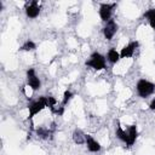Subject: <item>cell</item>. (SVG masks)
Returning a JSON list of instances; mask_svg holds the SVG:
<instances>
[{
	"label": "cell",
	"instance_id": "cell-16",
	"mask_svg": "<svg viewBox=\"0 0 155 155\" xmlns=\"http://www.w3.org/2000/svg\"><path fill=\"white\" fill-rule=\"evenodd\" d=\"M47 107L51 109V111H53V110L56 109V107H57V101H56L54 97H52V96H48V97H47Z\"/></svg>",
	"mask_w": 155,
	"mask_h": 155
},
{
	"label": "cell",
	"instance_id": "cell-15",
	"mask_svg": "<svg viewBox=\"0 0 155 155\" xmlns=\"http://www.w3.org/2000/svg\"><path fill=\"white\" fill-rule=\"evenodd\" d=\"M36 48V45L31 41V40H27L22 46H21V50L22 51H33Z\"/></svg>",
	"mask_w": 155,
	"mask_h": 155
},
{
	"label": "cell",
	"instance_id": "cell-17",
	"mask_svg": "<svg viewBox=\"0 0 155 155\" xmlns=\"http://www.w3.org/2000/svg\"><path fill=\"white\" fill-rule=\"evenodd\" d=\"M36 133H38V136H40L41 138H47L48 134L51 133V131L47 130V128H44V127H39V128L36 130Z\"/></svg>",
	"mask_w": 155,
	"mask_h": 155
},
{
	"label": "cell",
	"instance_id": "cell-18",
	"mask_svg": "<svg viewBox=\"0 0 155 155\" xmlns=\"http://www.w3.org/2000/svg\"><path fill=\"white\" fill-rule=\"evenodd\" d=\"M71 97H73V93H71L69 90L64 91V94H63V101H62V105L68 104V102L71 99Z\"/></svg>",
	"mask_w": 155,
	"mask_h": 155
},
{
	"label": "cell",
	"instance_id": "cell-13",
	"mask_svg": "<svg viewBox=\"0 0 155 155\" xmlns=\"http://www.w3.org/2000/svg\"><path fill=\"white\" fill-rule=\"evenodd\" d=\"M144 18H147L149 24H150V27L153 29H155V8H149L144 13Z\"/></svg>",
	"mask_w": 155,
	"mask_h": 155
},
{
	"label": "cell",
	"instance_id": "cell-6",
	"mask_svg": "<svg viewBox=\"0 0 155 155\" xmlns=\"http://www.w3.org/2000/svg\"><path fill=\"white\" fill-rule=\"evenodd\" d=\"M27 82H28V85L31 87L33 91L39 90L40 86H41V81H40V79L36 76L34 69H31V68L27 70Z\"/></svg>",
	"mask_w": 155,
	"mask_h": 155
},
{
	"label": "cell",
	"instance_id": "cell-4",
	"mask_svg": "<svg viewBox=\"0 0 155 155\" xmlns=\"http://www.w3.org/2000/svg\"><path fill=\"white\" fill-rule=\"evenodd\" d=\"M116 4H101L99 6V17L103 22H108L111 19V13Z\"/></svg>",
	"mask_w": 155,
	"mask_h": 155
},
{
	"label": "cell",
	"instance_id": "cell-14",
	"mask_svg": "<svg viewBox=\"0 0 155 155\" xmlns=\"http://www.w3.org/2000/svg\"><path fill=\"white\" fill-rule=\"evenodd\" d=\"M73 140L75 144H84L85 143V134L81 132V130H75L73 132Z\"/></svg>",
	"mask_w": 155,
	"mask_h": 155
},
{
	"label": "cell",
	"instance_id": "cell-10",
	"mask_svg": "<svg viewBox=\"0 0 155 155\" xmlns=\"http://www.w3.org/2000/svg\"><path fill=\"white\" fill-rule=\"evenodd\" d=\"M127 133H128V144H127V147H131V145L134 144V142H136V139H137V137H138L137 126H136V125H131Z\"/></svg>",
	"mask_w": 155,
	"mask_h": 155
},
{
	"label": "cell",
	"instance_id": "cell-19",
	"mask_svg": "<svg viewBox=\"0 0 155 155\" xmlns=\"http://www.w3.org/2000/svg\"><path fill=\"white\" fill-rule=\"evenodd\" d=\"M149 109L155 111V98H154V99L150 102V104H149Z\"/></svg>",
	"mask_w": 155,
	"mask_h": 155
},
{
	"label": "cell",
	"instance_id": "cell-9",
	"mask_svg": "<svg viewBox=\"0 0 155 155\" xmlns=\"http://www.w3.org/2000/svg\"><path fill=\"white\" fill-rule=\"evenodd\" d=\"M40 13V6L38 5V1H31L27 4L25 6V15L29 18H36Z\"/></svg>",
	"mask_w": 155,
	"mask_h": 155
},
{
	"label": "cell",
	"instance_id": "cell-1",
	"mask_svg": "<svg viewBox=\"0 0 155 155\" xmlns=\"http://www.w3.org/2000/svg\"><path fill=\"white\" fill-rule=\"evenodd\" d=\"M136 88H137V93H138L139 97L147 98V97H149L150 94L154 93V91H155V84H153V82H150V81H148L145 79H140L137 82Z\"/></svg>",
	"mask_w": 155,
	"mask_h": 155
},
{
	"label": "cell",
	"instance_id": "cell-5",
	"mask_svg": "<svg viewBox=\"0 0 155 155\" xmlns=\"http://www.w3.org/2000/svg\"><path fill=\"white\" fill-rule=\"evenodd\" d=\"M117 29H119V25H117V23H116L114 19L108 21V22H107V24H105V27L103 28L104 38H105L107 40H111V39H113V36L116 34Z\"/></svg>",
	"mask_w": 155,
	"mask_h": 155
},
{
	"label": "cell",
	"instance_id": "cell-7",
	"mask_svg": "<svg viewBox=\"0 0 155 155\" xmlns=\"http://www.w3.org/2000/svg\"><path fill=\"white\" fill-rule=\"evenodd\" d=\"M138 46H139L138 41H131L128 45H126V46L121 50V52H120V58H131Z\"/></svg>",
	"mask_w": 155,
	"mask_h": 155
},
{
	"label": "cell",
	"instance_id": "cell-2",
	"mask_svg": "<svg viewBox=\"0 0 155 155\" xmlns=\"http://www.w3.org/2000/svg\"><path fill=\"white\" fill-rule=\"evenodd\" d=\"M86 65L91 67L94 70H102L105 68V57L99 52H93L90 56V59L86 61Z\"/></svg>",
	"mask_w": 155,
	"mask_h": 155
},
{
	"label": "cell",
	"instance_id": "cell-8",
	"mask_svg": "<svg viewBox=\"0 0 155 155\" xmlns=\"http://www.w3.org/2000/svg\"><path fill=\"white\" fill-rule=\"evenodd\" d=\"M85 143L87 145L88 151H91V153H98L102 149V145L90 134H85Z\"/></svg>",
	"mask_w": 155,
	"mask_h": 155
},
{
	"label": "cell",
	"instance_id": "cell-11",
	"mask_svg": "<svg viewBox=\"0 0 155 155\" xmlns=\"http://www.w3.org/2000/svg\"><path fill=\"white\" fill-rule=\"evenodd\" d=\"M116 124H117V127H116V130H115V134H116V137H117L121 142L126 143V145H127V144H128V133L122 130V127L120 126L119 121H117Z\"/></svg>",
	"mask_w": 155,
	"mask_h": 155
},
{
	"label": "cell",
	"instance_id": "cell-3",
	"mask_svg": "<svg viewBox=\"0 0 155 155\" xmlns=\"http://www.w3.org/2000/svg\"><path fill=\"white\" fill-rule=\"evenodd\" d=\"M46 107H47V97L46 96H41L38 101L31 102L28 105V109H29V119H33L36 114H39Z\"/></svg>",
	"mask_w": 155,
	"mask_h": 155
},
{
	"label": "cell",
	"instance_id": "cell-12",
	"mask_svg": "<svg viewBox=\"0 0 155 155\" xmlns=\"http://www.w3.org/2000/svg\"><path fill=\"white\" fill-rule=\"evenodd\" d=\"M107 58H108V61H109L111 64H115V63H117V62L121 59V58H120V53H119L115 48H110V50L108 51Z\"/></svg>",
	"mask_w": 155,
	"mask_h": 155
}]
</instances>
